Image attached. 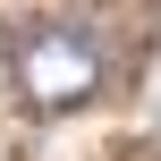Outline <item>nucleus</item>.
I'll use <instances>...</instances> for the list:
<instances>
[{"label": "nucleus", "instance_id": "1", "mask_svg": "<svg viewBox=\"0 0 161 161\" xmlns=\"http://www.w3.org/2000/svg\"><path fill=\"white\" fill-rule=\"evenodd\" d=\"M8 68H17V93L25 110H76L110 85V42L93 25H68V17H42L8 42Z\"/></svg>", "mask_w": 161, "mask_h": 161}]
</instances>
